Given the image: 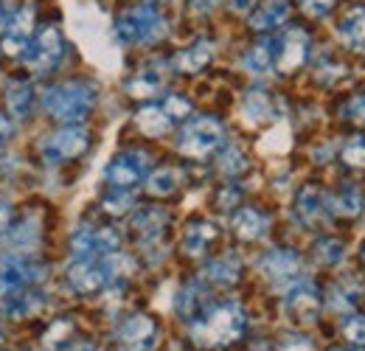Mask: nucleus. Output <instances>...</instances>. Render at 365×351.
I'll list each match as a JSON object with an SVG mask.
<instances>
[{"label":"nucleus","instance_id":"a18cd8bd","mask_svg":"<svg viewBox=\"0 0 365 351\" xmlns=\"http://www.w3.org/2000/svg\"><path fill=\"white\" fill-rule=\"evenodd\" d=\"M11 222H14V208L9 203H0V236L11 228Z\"/></svg>","mask_w":365,"mask_h":351},{"label":"nucleus","instance_id":"f704fd0d","mask_svg":"<svg viewBox=\"0 0 365 351\" xmlns=\"http://www.w3.org/2000/svg\"><path fill=\"white\" fill-rule=\"evenodd\" d=\"M73 343V323L71 320H56L51 323V329L46 332V346L48 351H65Z\"/></svg>","mask_w":365,"mask_h":351},{"label":"nucleus","instance_id":"4c0bfd02","mask_svg":"<svg viewBox=\"0 0 365 351\" xmlns=\"http://www.w3.org/2000/svg\"><path fill=\"white\" fill-rule=\"evenodd\" d=\"M247 169V158H245V152L239 149V146H228L222 155H220V172L228 177H236L242 175Z\"/></svg>","mask_w":365,"mask_h":351},{"label":"nucleus","instance_id":"7ed1b4c3","mask_svg":"<svg viewBox=\"0 0 365 351\" xmlns=\"http://www.w3.org/2000/svg\"><path fill=\"white\" fill-rule=\"evenodd\" d=\"M166 34V20L152 6H138L115 20V37L121 45H149Z\"/></svg>","mask_w":365,"mask_h":351},{"label":"nucleus","instance_id":"37998d69","mask_svg":"<svg viewBox=\"0 0 365 351\" xmlns=\"http://www.w3.org/2000/svg\"><path fill=\"white\" fill-rule=\"evenodd\" d=\"M278 351H318V349H315V343L307 335H287L278 343Z\"/></svg>","mask_w":365,"mask_h":351},{"label":"nucleus","instance_id":"603ef678","mask_svg":"<svg viewBox=\"0 0 365 351\" xmlns=\"http://www.w3.org/2000/svg\"><path fill=\"white\" fill-rule=\"evenodd\" d=\"M250 351H270V349H264V346H256V349H250Z\"/></svg>","mask_w":365,"mask_h":351},{"label":"nucleus","instance_id":"ddd939ff","mask_svg":"<svg viewBox=\"0 0 365 351\" xmlns=\"http://www.w3.org/2000/svg\"><path fill=\"white\" fill-rule=\"evenodd\" d=\"M309 56V34L304 29H289L275 43V68L284 73L298 71Z\"/></svg>","mask_w":365,"mask_h":351},{"label":"nucleus","instance_id":"de8ad7c7","mask_svg":"<svg viewBox=\"0 0 365 351\" xmlns=\"http://www.w3.org/2000/svg\"><path fill=\"white\" fill-rule=\"evenodd\" d=\"M217 3H220V0H188V6H191L194 11H200V14L214 11V9H217Z\"/></svg>","mask_w":365,"mask_h":351},{"label":"nucleus","instance_id":"6e6552de","mask_svg":"<svg viewBox=\"0 0 365 351\" xmlns=\"http://www.w3.org/2000/svg\"><path fill=\"white\" fill-rule=\"evenodd\" d=\"M88 149H91V132L79 124H71L65 130L53 132L43 143V158L48 163H68V161H79Z\"/></svg>","mask_w":365,"mask_h":351},{"label":"nucleus","instance_id":"9b49d317","mask_svg":"<svg viewBox=\"0 0 365 351\" xmlns=\"http://www.w3.org/2000/svg\"><path fill=\"white\" fill-rule=\"evenodd\" d=\"M115 340H118L121 351H152L158 346V323H155V317L140 315V312L130 315L118 326Z\"/></svg>","mask_w":365,"mask_h":351},{"label":"nucleus","instance_id":"ea45409f","mask_svg":"<svg viewBox=\"0 0 365 351\" xmlns=\"http://www.w3.org/2000/svg\"><path fill=\"white\" fill-rule=\"evenodd\" d=\"M343 161L354 169H365V135H354L346 146H343Z\"/></svg>","mask_w":365,"mask_h":351},{"label":"nucleus","instance_id":"393cba45","mask_svg":"<svg viewBox=\"0 0 365 351\" xmlns=\"http://www.w3.org/2000/svg\"><path fill=\"white\" fill-rule=\"evenodd\" d=\"M166 225H169V214L163 208H155V205L138 211L135 217H133V222H130V228L135 230L143 242H158L163 236Z\"/></svg>","mask_w":365,"mask_h":351},{"label":"nucleus","instance_id":"72a5a7b5","mask_svg":"<svg viewBox=\"0 0 365 351\" xmlns=\"http://www.w3.org/2000/svg\"><path fill=\"white\" fill-rule=\"evenodd\" d=\"M178 185H180V172L178 169H169V166L155 169L152 175L146 177V191L152 197H169V194L178 191Z\"/></svg>","mask_w":365,"mask_h":351},{"label":"nucleus","instance_id":"7c9ffc66","mask_svg":"<svg viewBox=\"0 0 365 351\" xmlns=\"http://www.w3.org/2000/svg\"><path fill=\"white\" fill-rule=\"evenodd\" d=\"M242 65H245V71L253 73V76H267L275 68V43L264 40V43L253 45V48L245 54Z\"/></svg>","mask_w":365,"mask_h":351},{"label":"nucleus","instance_id":"f3484780","mask_svg":"<svg viewBox=\"0 0 365 351\" xmlns=\"http://www.w3.org/2000/svg\"><path fill=\"white\" fill-rule=\"evenodd\" d=\"M363 290H365L363 281L357 275H346V278H340V281L331 284V290L326 295V307L331 309V312H337V315H349V312H354V307L360 304Z\"/></svg>","mask_w":365,"mask_h":351},{"label":"nucleus","instance_id":"1a4fd4ad","mask_svg":"<svg viewBox=\"0 0 365 351\" xmlns=\"http://www.w3.org/2000/svg\"><path fill=\"white\" fill-rule=\"evenodd\" d=\"M149 172H152V158L146 152H121L107 163L104 180L113 188H135L138 183L149 177Z\"/></svg>","mask_w":365,"mask_h":351},{"label":"nucleus","instance_id":"aec40b11","mask_svg":"<svg viewBox=\"0 0 365 351\" xmlns=\"http://www.w3.org/2000/svg\"><path fill=\"white\" fill-rule=\"evenodd\" d=\"M326 208L331 217H346V220H354L360 217L365 208V194L357 185H343L337 194L326 197Z\"/></svg>","mask_w":365,"mask_h":351},{"label":"nucleus","instance_id":"39448f33","mask_svg":"<svg viewBox=\"0 0 365 351\" xmlns=\"http://www.w3.org/2000/svg\"><path fill=\"white\" fill-rule=\"evenodd\" d=\"M65 56V37L56 26H43L23 51V62L34 73H48L53 71Z\"/></svg>","mask_w":365,"mask_h":351},{"label":"nucleus","instance_id":"c85d7f7f","mask_svg":"<svg viewBox=\"0 0 365 351\" xmlns=\"http://www.w3.org/2000/svg\"><path fill=\"white\" fill-rule=\"evenodd\" d=\"M340 37L354 51H365V6H354L340 20Z\"/></svg>","mask_w":365,"mask_h":351},{"label":"nucleus","instance_id":"5fc2aeb1","mask_svg":"<svg viewBox=\"0 0 365 351\" xmlns=\"http://www.w3.org/2000/svg\"><path fill=\"white\" fill-rule=\"evenodd\" d=\"M0 343H3V326H0Z\"/></svg>","mask_w":365,"mask_h":351},{"label":"nucleus","instance_id":"f257e3e1","mask_svg":"<svg viewBox=\"0 0 365 351\" xmlns=\"http://www.w3.org/2000/svg\"><path fill=\"white\" fill-rule=\"evenodd\" d=\"M245 326H247V315H245L242 304H236V301L211 304L205 315L191 320V340H194V346L205 351L228 349L245 335Z\"/></svg>","mask_w":365,"mask_h":351},{"label":"nucleus","instance_id":"f03ea898","mask_svg":"<svg viewBox=\"0 0 365 351\" xmlns=\"http://www.w3.org/2000/svg\"><path fill=\"white\" fill-rule=\"evenodd\" d=\"M43 107L51 118H56L62 124H79L96 107V88L91 82H79V79L53 85V88H48Z\"/></svg>","mask_w":365,"mask_h":351},{"label":"nucleus","instance_id":"864d4df0","mask_svg":"<svg viewBox=\"0 0 365 351\" xmlns=\"http://www.w3.org/2000/svg\"><path fill=\"white\" fill-rule=\"evenodd\" d=\"M146 3H169V0H146Z\"/></svg>","mask_w":365,"mask_h":351},{"label":"nucleus","instance_id":"6ab92c4d","mask_svg":"<svg viewBox=\"0 0 365 351\" xmlns=\"http://www.w3.org/2000/svg\"><path fill=\"white\" fill-rule=\"evenodd\" d=\"M43 307H46V295L40 290H23V287H17L11 295L3 298V312L9 317H17V320L37 315Z\"/></svg>","mask_w":365,"mask_h":351},{"label":"nucleus","instance_id":"4468645a","mask_svg":"<svg viewBox=\"0 0 365 351\" xmlns=\"http://www.w3.org/2000/svg\"><path fill=\"white\" fill-rule=\"evenodd\" d=\"M0 275H3L11 287H29V284H40L48 275V270H46V264L14 253V256H3V259H0Z\"/></svg>","mask_w":365,"mask_h":351},{"label":"nucleus","instance_id":"9d476101","mask_svg":"<svg viewBox=\"0 0 365 351\" xmlns=\"http://www.w3.org/2000/svg\"><path fill=\"white\" fill-rule=\"evenodd\" d=\"M320 307H323V298H320V290L312 281H298L284 295V312L298 326H312L318 320Z\"/></svg>","mask_w":365,"mask_h":351},{"label":"nucleus","instance_id":"79ce46f5","mask_svg":"<svg viewBox=\"0 0 365 351\" xmlns=\"http://www.w3.org/2000/svg\"><path fill=\"white\" fill-rule=\"evenodd\" d=\"M343 118L357 121V124H365V93H360V96H354V98L346 101V107H343Z\"/></svg>","mask_w":365,"mask_h":351},{"label":"nucleus","instance_id":"5701e85b","mask_svg":"<svg viewBox=\"0 0 365 351\" xmlns=\"http://www.w3.org/2000/svg\"><path fill=\"white\" fill-rule=\"evenodd\" d=\"M270 228V220L256 208H239L233 214V233L242 242H259Z\"/></svg>","mask_w":365,"mask_h":351},{"label":"nucleus","instance_id":"c9c22d12","mask_svg":"<svg viewBox=\"0 0 365 351\" xmlns=\"http://www.w3.org/2000/svg\"><path fill=\"white\" fill-rule=\"evenodd\" d=\"M101 208H104L107 214H113V217H124L127 211L135 208V197L130 194V188H115V191H110V194L101 200Z\"/></svg>","mask_w":365,"mask_h":351},{"label":"nucleus","instance_id":"473e14b6","mask_svg":"<svg viewBox=\"0 0 365 351\" xmlns=\"http://www.w3.org/2000/svg\"><path fill=\"white\" fill-rule=\"evenodd\" d=\"M160 88H163V73H160L155 65L146 68V71H140L138 76H133V79L127 82V93L135 96V98H149V96L160 93Z\"/></svg>","mask_w":365,"mask_h":351},{"label":"nucleus","instance_id":"2f4dec72","mask_svg":"<svg viewBox=\"0 0 365 351\" xmlns=\"http://www.w3.org/2000/svg\"><path fill=\"white\" fill-rule=\"evenodd\" d=\"M135 124L138 130L143 132V135H149V138H160V135H166V132L175 127L172 118L166 116V110L163 107H155V104H149V107H143L138 113Z\"/></svg>","mask_w":365,"mask_h":351},{"label":"nucleus","instance_id":"423d86ee","mask_svg":"<svg viewBox=\"0 0 365 351\" xmlns=\"http://www.w3.org/2000/svg\"><path fill=\"white\" fill-rule=\"evenodd\" d=\"M71 248L76 259H104L110 253H118L121 248V233L110 225H79L71 236Z\"/></svg>","mask_w":365,"mask_h":351},{"label":"nucleus","instance_id":"4d7b16f0","mask_svg":"<svg viewBox=\"0 0 365 351\" xmlns=\"http://www.w3.org/2000/svg\"><path fill=\"white\" fill-rule=\"evenodd\" d=\"M357 351H360V349H357Z\"/></svg>","mask_w":365,"mask_h":351},{"label":"nucleus","instance_id":"4be33fe9","mask_svg":"<svg viewBox=\"0 0 365 351\" xmlns=\"http://www.w3.org/2000/svg\"><path fill=\"white\" fill-rule=\"evenodd\" d=\"M217 236H220V230H217L214 222H202V220L188 222L185 236H182V250H185V256H191V259L202 256V253L217 242Z\"/></svg>","mask_w":365,"mask_h":351},{"label":"nucleus","instance_id":"cd10ccee","mask_svg":"<svg viewBox=\"0 0 365 351\" xmlns=\"http://www.w3.org/2000/svg\"><path fill=\"white\" fill-rule=\"evenodd\" d=\"M205 278L220 284V287H233L242 278V262L233 253L217 256V259H211V262L205 264Z\"/></svg>","mask_w":365,"mask_h":351},{"label":"nucleus","instance_id":"6e6d98bb","mask_svg":"<svg viewBox=\"0 0 365 351\" xmlns=\"http://www.w3.org/2000/svg\"><path fill=\"white\" fill-rule=\"evenodd\" d=\"M360 256H363V262H365V248H363V250H360Z\"/></svg>","mask_w":365,"mask_h":351},{"label":"nucleus","instance_id":"58836bf2","mask_svg":"<svg viewBox=\"0 0 365 351\" xmlns=\"http://www.w3.org/2000/svg\"><path fill=\"white\" fill-rule=\"evenodd\" d=\"M343 337H346L351 346L363 349L365 346V315L349 312V317L343 320Z\"/></svg>","mask_w":365,"mask_h":351},{"label":"nucleus","instance_id":"c03bdc74","mask_svg":"<svg viewBox=\"0 0 365 351\" xmlns=\"http://www.w3.org/2000/svg\"><path fill=\"white\" fill-rule=\"evenodd\" d=\"M301 6L309 17H326L334 9V0H301Z\"/></svg>","mask_w":365,"mask_h":351},{"label":"nucleus","instance_id":"e433bc0d","mask_svg":"<svg viewBox=\"0 0 365 351\" xmlns=\"http://www.w3.org/2000/svg\"><path fill=\"white\" fill-rule=\"evenodd\" d=\"M343 256H346V245L340 239H320L318 245H315V259L320 264H326V267L340 264Z\"/></svg>","mask_w":365,"mask_h":351},{"label":"nucleus","instance_id":"09e8293b","mask_svg":"<svg viewBox=\"0 0 365 351\" xmlns=\"http://www.w3.org/2000/svg\"><path fill=\"white\" fill-rule=\"evenodd\" d=\"M236 200H239V191H236V188H228V191H222V194H220V208H230Z\"/></svg>","mask_w":365,"mask_h":351},{"label":"nucleus","instance_id":"2eb2a0df","mask_svg":"<svg viewBox=\"0 0 365 351\" xmlns=\"http://www.w3.org/2000/svg\"><path fill=\"white\" fill-rule=\"evenodd\" d=\"M31 31H34V9L23 6V9L14 11V17H11V23H9L6 34H3L0 51L6 56H23L26 45L31 40Z\"/></svg>","mask_w":365,"mask_h":351},{"label":"nucleus","instance_id":"20e7f679","mask_svg":"<svg viewBox=\"0 0 365 351\" xmlns=\"http://www.w3.org/2000/svg\"><path fill=\"white\" fill-rule=\"evenodd\" d=\"M225 143V127L211 116H197L182 127L178 149L185 158H208Z\"/></svg>","mask_w":365,"mask_h":351},{"label":"nucleus","instance_id":"dca6fc26","mask_svg":"<svg viewBox=\"0 0 365 351\" xmlns=\"http://www.w3.org/2000/svg\"><path fill=\"white\" fill-rule=\"evenodd\" d=\"M295 220L301 222L304 228H318L320 222L329 217L326 208V194L320 191L318 185H304L295 197V208H292Z\"/></svg>","mask_w":365,"mask_h":351},{"label":"nucleus","instance_id":"bb28decb","mask_svg":"<svg viewBox=\"0 0 365 351\" xmlns=\"http://www.w3.org/2000/svg\"><path fill=\"white\" fill-rule=\"evenodd\" d=\"M242 118L247 124H264L273 118V98L262 88H253L242 101Z\"/></svg>","mask_w":365,"mask_h":351},{"label":"nucleus","instance_id":"a211bd4d","mask_svg":"<svg viewBox=\"0 0 365 351\" xmlns=\"http://www.w3.org/2000/svg\"><path fill=\"white\" fill-rule=\"evenodd\" d=\"M214 301H211V292H208V287L202 284V281H188L185 287H182L180 292H178V315H180L182 320H197L200 315H205L208 307H211Z\"/></svg>","mask_w":365,"mask_h":351},{"label":"nucleus","instance_id":"412c9836","mask_svg":"<svg viewBox=\"0 0 365 351\" xmlns=\"http://www.w3.org/2000/svg\"><path fill=\"white\" fill-rule=\"evenodd\" d=\"M211 59H214V43L211 40H197L194 45L182 48L180 54L172 59V65L180 73H200V71L208 68Z\"/></svg>","mask_w":365,"mask_h":351},{"label":"nucleus","instance_id":"3c124183","mask_svg":"<svg viewBox=\"0 0 365 351\" xmlns=\"http://www.w3.org/2000/svg\"><path fill=\"white\" fill-rule=\"evenodd\" d=\"M253 6H256V0H230V9H233V11H239V14L250 11Z\"/></svg>","mask_w":365,"mask_h":351},{"label":"nucleus","instance_id":"a878e982","mask_svg":"<svg viewBox=\"0 0 365 351\" xmlns=\"http://www.w3.org/2000/svg\"><path fill=\"white\" fill-rule=\"evenodd\" d=\"M6 107H9L14 121H26L31 116V110H34V90H31V85L23 82V79H11L6 85Z\"/></svg>","mask_w":365,"mask_h":351},{"label":"nucleus","instance_id":"c756f323","mask_svg":"<svg viewBox=\"0 0 365 351\" xmlns=\"http://www.w3.org/2000/svg\"><path fill=\"white\" fill-rule=\"evenodd\" d=\"M40 245V220L34 214H29L23 222H17L9 233V248L20 250V253H29Z\"/></svg>","mask_w":365,"mask_h":351},{"label":"nucleus","instance_id":"b1692460","mask_svg":"<svg viewBox=\"0 0 365 351\" xmlns=\"http://www.w3.org/2000/svg\"><path fill=\"white\" fill-rule=\"evenodd\" d=\"M289 17V0H264L253 14H250V29L253 31H273L284 26Z\"/></svg>","mask_w":365,"mask_h":351},{"label":"nucleus","instance_id":"49530a36","mask_svg":"<svg viewBox=\"0 0 365 351\" xmlns=\"http://www.w3.org/2000/svg\"><path fill=\"white\" fill-rule=\"evenodd\" d=\"M14 6L11 3H0V31L3 29H9V23H11V17H14Z\"/></svg>","mask_w":365,"mask_h":351},{"label":"nucleus","instance_id":"f8f14e48","mask_svg":"<svg viewBox=\"0 0 365 351\" xmlns=\"http://www.w3.org/2000/svg\"><path fill=\"white\" fill-rule=\"evenodd\" d=\"M68 284L82 295H96L110 287L104 259H73L68 264Z\"/></svg>","mask_w":365,"mask_h":351},{"label":"nucleus","instance_id":"8fccbe9b","mask_svg":"<svg viewBox=\"0 0 365 351\" xmlns=\"http://www.w3.org/2000/svg\"><path fill=\"white\" fill-rule=\"evenodd\" d=\"M9 138H11V124H9V118L0 113V146H6Z\"/></svg>","mask_w":365,"mask_h":351},{"label":"nucleus","instance_id":"a19ab883","mask_svg":"<svg viewBox=\"0 0 365 351\" xmlns=\"http://www.w3.org/2000/svg\"><path fill=\"white\" fill-rule=\"evenodd\" d=\"M160 107L166 110V116L172 118V124L191 116V101H188V98H182V96H166V101H163Z\"/></svg>","mask_w":365,"mask_h":351},{"label":"nucleus","instance_id":"0eeeda50","mask_svg":"<svg viewBox=\"0 0 365 351\" xmlns=\"http://www.w3.org/2000/svg\"><path fill=\"white\" fill-rule=\"evenodd\" d=\"M259 270L275 290H284V292L298 281H304V259L289 248H275L270 253H264Z\"/></svg>","mask_w":365,"mask_h":351}]
</instances>
